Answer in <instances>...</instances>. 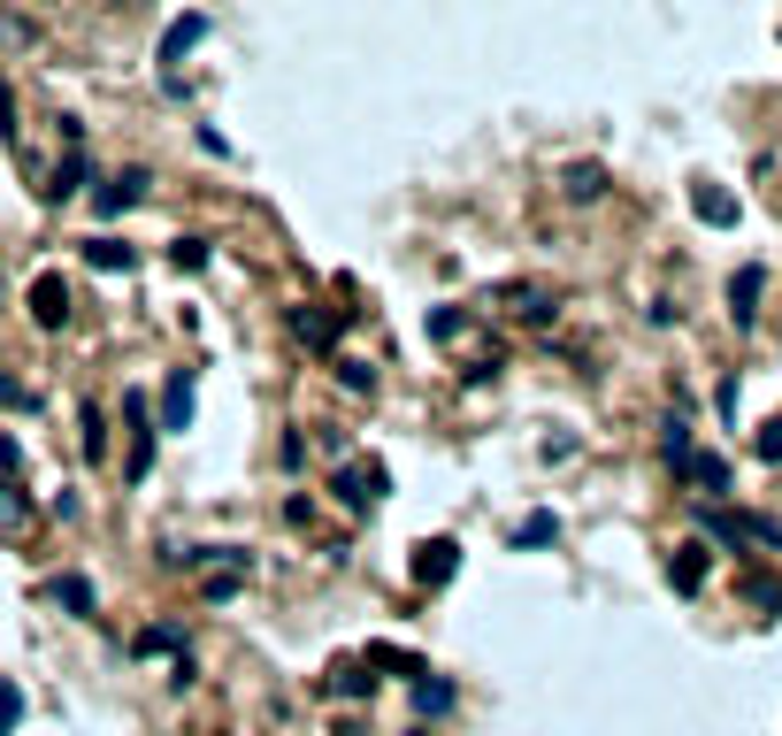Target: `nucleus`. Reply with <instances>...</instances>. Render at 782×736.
Returning <instances> with one entry per match:
<instances>
[{"label": "nucleus", "mask_w": 782, "mask_h": 736, "mask_svg": "<svg viewBox=\"0 0 782 736\" xmlns=\"http://www.w3.org/2000/svg\"><path fill=\"white\" fill-rule=\"evenodd\" d=\"M706 537H721V545H768V553H782V530H775V522H760V514H721V506H706Z\"/></svg>", "instance_id": "obj_1"}, {"label": "nucleus", "mask_w": 782, "mask_h": 736, "mask_svg": "<svg viewBox=\"0 0 782 736\" xmlns=\"http://www.w3.org/2000/svg\"><path fill=\"white\" fill-rule=\"evenodd\" d=\"M384 491H392V476L368 460V468H338V499L353 506V514H368V506H384Z\"/></svg>", "instance_id": "obj_2"}, {"label": "nucleus", "mask_w": 782, "mask_h": 736, "mask_svg": "<svg viewBox=\"0 0 782 736\" xmlns=\"http://www.w3.org/2000/svg\"><path fill=\"white\" fill-rule=\"evenodd\" d=\"M124 423H131V476H147L154 468V415H147V392H124Z\"/></svg>", "instance_id": "obj_3"}, {"label": "nucleus", "mask_w": 782, "mask_h": 736, "mask_svg": "<svg viewBox=\"0 0 782 736\" xmlns=\"http://www.w3.org/2000/svg\"><path fill=\"white\" fill-rule=\"evenodd\" d=\"M760 292H768V269H760V262H744V269L729 277V314H737V330H752V322H760Z\"/></svg>", "instance_id": "obj_4"}, {"label": "nucleus", "mask_w": 782, "mask_h": 736, "mask_svg": "<svg viewBox=\"0 0 782 736\" xmlns=\"http://www.w3.org/2000/svg\"><path fill=\"white\" fill-rule=\"evenodd\" d=\"M31 322H39V330H62V322H69V285H62L54 269L31 285Z\"/></svg>", "instance_id": "obj_5"}, {"label": "nucleus", "mask_w": 782, "mask_h": 736, "mask_svg": "<svg viewBox=\"0 0 782 736\" xmlns=\"http://www.w3.org/2000/svg\"><path fill=\"white\" fill-rule=\"evenodd\" d=\"M453 568H461V545H453V537H430V545H422V553H415V584H453Z\"/></svg>", "instance_id": "obj_6"}, {"label": "nucleus", "mask_w": 782, "mask_h": 736, "mask_svg": "<svg viewBox=\"0 0 782 736\" xmlns=\"http://www.w3.org/2000/svg\"><path fill=\"white\" fill-rule=\"evenodd\" d=\"M690 207H698V223H714V231H737V200H729L721 184H690Z\"/></svg>", "instance_id": "obj_7"}, {"label": "nucleus", "mask_w": 782, "mask_h": 736, "mask_svg": "<svg viewBox=\"0 0 782 736\" xmlns=\"http://www.w3.org/2000/svg\"><path fill=\"white\" fill-rule=\"evenodd\" d=\"M161 430H192V369L169 376V392H161Z\"/></svg>", "instance_id": "obj_8"}, {"label": "nucleus", "mask_w": 782, "mask_h": 736, "mask_svg": "<svg viewBox=\"0 0 782 736\" xmlns=\"http://www.w3.org/2000/svg\"><path fill=\"white\" fill-rule=\"evenodd\" d=\"M200 39H207V15H176V23L161 31V62H184Z\"/></svg>", "instance_id": "obj_9"}, {"label": "nucleus", "mask_w": 782, "mask_h": 736, "mask_svg": "<svg viewBox=\"0 0 782 736\" xmlns=\"http://www.w3.org/2000/svg\"><path fill=\"white\" fill-rule=\"evenodd\" d=\"M147 184H154L147 169H124V184H108V192H93V207H100V215H124L131 200H147Z\"/></svg>", "instance_id": "obj_10"}, {"label": "nucleus", "mask_w": 782, "mask_h": 736, "mask_svg": "<svg viewBox=\"0 0 782 736\" xmlns=\"http://www.w3.org/2000/svg\"><path fill=\"white\" fill-rule=\"evenodd\" d=\"M560 192H568V200H576V207H591V200H599V192H607V169H599V161H576V169H568V177H560Z\"/></svg>", "instance_id": "obj_11"}, {"label": "nucleus", "mask_w": 782, "mask_h": 736, "mask_svg": "<svg viewBox=\"0 0 782 736\" xmlns=\"http://www.w3.org/2000/svg\"><path fill=\"white\" fill-rule=\"evenodd\" d=\"M683 476H690L706 499H721V491H729V460H721V452H690V468H683Z\"/></svg>", "instance_id": "obj_12"}, {"label": "nucleus", "mask_w": 782, "mask_h": 736, "mask_svg": "<svg viewBox=\"0 0 782 736\" xmlns=\"http://www.w3.org/2000/svg\"><path fill=\"white\" fill-rule=\"evenodd\" d=\"M667 584H675V590H698V584H706V545H683V553L667 561Z\"/></svg>", "instance_id": "obj_13"}, {"label": "nucleus", "mask_w": 782, "mask_h": 736, "mask_svg": "<svg viewBox=\"0 0 782 736\" xmlns=\"http://www.w3.org/2000/svg\"><path fill=\"white\" fill-rule=\"evenodd\" d=\"M560 537V514H529V522H514V553H537V545H553Z\"/></svg>", "instance_id": "obj_14"}, {"label": "nucleus", "mask_w": 782, "mask_h": 736, "mask_svg": "<svg viewBox=\"0 0 782 736\" xmlns=\"http://www.w3.org/2000/svg\"><path fill=\"white\" fill-rule=\"evenodd\" d=\"M77 423H85V430H77V445H85V460H108V423H100V407H93V399L77 407Z\"/></svg>", "instance_id": "obj_15"}, {"label": "nucleus", "mask_w": 782, "mask_h": 736, "mask_svg": "<svg viewBox=\"0 0 782 736\" xmlns=\"http://www.w3.org/2000/svg\"><path fill=\"white\" fill-rule=\"evenodd\" d=\"M54 606H69V614H93V606H100V590L85 584V576H54Z\"/></svg>", "instance_id": "obj_16"}, {"label": "nucleus", "mask_w": 782, "mask_h": 736, "mask_svg": "<svg viewBox=\"0 0 782 736\" xmlns=\"http://www.w3.org/2000/svg\"><path fill=\"white\" fill-rule=\"evenodd\" d=\"M85 177H93V161H85V147H69V161L54 169V184H46V192H54V200H69V192H77Z\"/></svg>", "instance_id": "obj_17"}, {"label": "nucleus", "mask_w": 782, "mask_h": 736, "mask_svg": "<svg viewBox=\"0 0 782 736\" xmlns=\"http://www.w3.org/2000/svg\"><path fill=\"white\" fill-rule=\"evenodd\" d=\"M85 262H93V269H131L139 254H131V246H116V238H85Z\"/></svg>", "instance_id": "obj_18"}, {"label": "nucleus", "mask_w": 782, "mask_h": 736, "mask_svg": "<svg viewBox=\"0 0 782 736\" xmlns=\"http://www.w3.org/2000/svg\"><path fill=\"white\" fill-rule=\"evenodd\" d=\"M660 452H667L675 468H690V423H683V415H667V430H660Z\"/></svg>", "instance_id": "obj_19"}, {"label": "nucleus", "mask_w": 782, "mask_h": 736, "mask_svg": "<svg viewBox=\"0 0 782 736\" xmlns=\"http://www.w3.org/2000/svg\"><path fill=\"white\" fill-rule=\"evenodd\" d=\"M422 330H430L438 345H453V338L469 330V314H461V307H430V322H422Z\"/></svg>", "instance_id": "obj_20"}, {"label": "nucleus", "mask_w": 782, "mask_h": 736, "mask_svg": "<svg viewBox=\"0 0 782 736\" xmlns=\"http://www.w3.org/2000/svg\"><path fill=\"white\" fill-rule=\"evenodd\" d=\"M415 714H453V683H415Z\"/></svg>", "instance_id": "obj_21"}, {"label": "nucleus", "mask_w": 782, "mask_h": 736, "mask_svg": "<svg viewBox=\"0 0 782 736\" xmlns=\"http://www.w3.org/2000/svg\"><path fill=\"white\" fill-rule=\"evenodd\" d=\"M376 691V675H361V668H338V683H330V698H368Z\"/></svg>", "instance_id": "obj_22"}, {"label": "nucleus", "mask_w": 782, "mask_h": 736, "mask_svg": "<svg viewBox=\"0 0 782 736\" xmlns=\"http://www.w3.org/2000/svg\"><path fill=\"white\" fill-rule=\"evenodd\" d=\"M31 522V506H23V491L15 483H0V530H23Z\"/></svg>", "instance_id": "obj_23"}, {"label": "nucleus", "mask_w": 782, "mask_h": 736, "mask_svg": "<svg viewBox=\"0 0 782 736\" xmlns=\"http://www.w3.org/2000/svg\"><path fill=\"white\" fill-rule=\"evenodd\" d=\"M169 262H176V269H207V238H176Z\"/></svg>", "instance_id": "obj_24"}, {"label": "nucleus", "mask_w": 782, "mask_h": 736, "mask_svg": "<svg viewBox=\"0 0 782 736\" xmlns=\"http://www.w3.org/2000/svg\"><path fill=\"white\" fill-rule=\"evenodd\" d=\"M15 722H23V691H15V683H0V736L15 729Z\"/></svg>", "instance_id": "obj_25"}, {"label": "nucleus", "mask_w": 782, "mask_h": 736, "mask_svg": "<svg viewBox=\"0 0 782 736\" xmlns=\"http://www.w3.org/2000/svg\"><path fill=\"white\" fill-rule=\"evenodd\" d=\"M300 338H314V345H330V338H338V322H330V314H308V307H300Z\"/></svg>", "instance_id": "obj_26"}, {"label": "nucleus", "mask_w": 782, "mask_h": 736, "mask_svg": "<svg viewBox=\"0 0 782 736\" xmlns=\"http://www.w3.org/2000/svg\"><path fill=\"white\" fill-rule=\"evenodd\" d=\"M744 590H752V606H768V614H775V606H782V584H775V576H752V584H744Z\"/></svg>", "instance_id": "obj_27"}, {"label": "nucleus", "mask_w": 782, "mask_h": 736, "mask_svg": "<svg viewBox=\"0 0 782 736\" xmlns=\"http://www.w3.org/2000/svg\"><path fill=\"white\" fill-rule=\"evenodd\" d=\"M139 652H176V629H169V621H154V629L139 637Z\"/></svg>", "instance_id": "obj_28"}, {"label": "nucleus", "mask_w": 782, "mask_h": 736, "mask_svg": "<svg viewBox=\"0 0 782 736\" xmlns=\"http://www.w3.org/2000/svg\"><path fill=\"white\" fill-rule=\"evenodd\" d=\"M207 598L223 606V598H238V568H223V576H207Z\"/></svg>", "instance_id": "obj_29"}, {"label": "nucleus", "mask_w": 782, "mask_h": 736, "mask_svg": "<svg viewBox=\"0 0 782 736\" xmlns=\"http://www.w3.org/2000/svg\"><path fill=\"white\" fill-rule=\"evenodd\" d=\"M0 407H31V392H23L15 376H0Z\"/></svg>", "instance_id": "obj_30"}, {"label": "nucleus", "mask_w": 782, "mask_h": 736, "mask_svg": "<svg viewBox=\"0 0 782 736\" xmlns=\"http://www.w3.org/2000/svg\"><path fill=\"white\" fill-rule=\"evenodd\" d=\"M760 460H782V423H768V430H760Z\"/></svg>", "instance_id": "obj_31"}, {"label": "nucleus", "mask_w": 782, "mask_h": 736, "mask_svg": "<svg viewBox=\"0 0 782 736\" xmlns=\"http://www.w3.org/2000/svg\"><path fill=\"white\" fill-rule=\"evenodd\" d=\"M0 468H23V445L15 438H0Z\"/></svg>", "instance_id": "obj_32"}]
</instances>
